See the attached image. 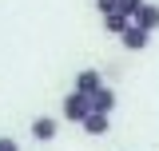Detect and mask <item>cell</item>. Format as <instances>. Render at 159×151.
I'll return each mask as SVG.
<instances>
[{"mask_svg":"<svg viewBox=\"0 0 159 151\" xmlns=\"http://www.w3.org/2000/svg\"><path fill=\"white\" fill-rule=\"evenodd\" d=\"M103 84V76L96 72V68H84V72H76V92H84V95H92Z\"/></svg>","mask_w":159,"mask_h":151,"instance_id":"cell-7","label":"cell"},{"mask_svg":"<svg viewBox=\"0 0 159 151\" xmlns=\"http://www.w3.org/2000/svg\"><path fill=\"white\" fill-rule=\"evenodd\" d=\"M0 151H20V143L12 139V135H0Z\"/></svg>","mask_w":159,"mask_h":151,"instance_id":"cell-11","label":"cell"},{"mask_svg":"<svg viewBox=\"0 0 159 151\" xmlns=\"http://www.w3.org/2000/svg\"><path fill=\"white\" fill-rule=\"evenodd\" d=\"M119 44H123L127 52H143V48L151 44V32H147V28H139L135 20H131V24H127V28L119 32Z\"/></svg>","mask_w":159,"mask_h":151,"instance_id":"cell-2","label":"cell"},{"mask_svg":"<svg viewBox=\"0 0 159 151\" xmlns=\"http://www.w3.org/2000/svg\"><path fill=\"white\" fill-rule=\"evenodd\" d=\"M80 127H84V135H88V139H99V135L111 131V115H103V112H88Z\"/></svg>","mask_w":159,"mask_h":151,"instance_id":"cell-4","label":"cell"},{"mask_svg":"<svg viewBox=\"0 0 159 151\" xmlns=\"http://www.w3.org/2000/svg\"><path fill=\"white\" fill-rule=\"evenodd\" d=\"M139 8H143V0H119V12H123V16H131V20H135Z\"/></svg>","mask_w":159,"mask_h":151,"instance_id":"cell-9","label":"cell"},{"mask_svg":"<svg viewBox=\"0 0 159 151\" xmlns=\"http://www.w3.org/2000/svg\"><path fill=\"white\" fill-rule=\"evenodd\" d=\"M56 131H60V123L52 115H36V119H32V139H36V143H52Z\"/></svg>","mask_w":159,"mask_h":151,"instance_id":"cell-5","label":"cell"},{"mask_svg":"<svg viewBox=\"0 0 159 151\" xmlns=\"http://www.w3.org/2000/svg\"><path fill=\"white\" fill-rule=\"evenodd\" d=\"M60 112H64V119H68V123H84V115L92 112V99H88L84 92H76V88H72V92L64 95V108H60Z\"/></svg>","mask_w":159,"mask_h":151,"instance_id":"cell-1","label":"cell"},{"mask_svg":"<svg viewBox=\"0 0 159 151\" xmlns=\"http://www.w3.org/2000/svg\"><path fill=\"white\" fill-rule=\"evenodd\" d=\"M127 24H131V16H123V12L116 8V12H107V16H103V32H107V36H119Z\"/></svg>","mask_w":159,"mask_h":151,"instance_id":"cell-8","label":"cell"},{"mask_svg":"<svg viewBox=\"0 0 159 151\" xmlns=\"http://www.w3.org/2000/svg\"><path fill=\"white\" fill-rule=\"evenodd\" d=\"M88 99H92V112H103V115H111V112H116V103H119V99H116V88H111L107 80H103Z\"/></svg>","mask_w":159,"mask_h":151,"instance_id":"cell-3","label":"cell"},{"mask_svg":"<svg viewBox=\"0 0 159 151\" xmlns=\"http://www.w3.org/2000/svg\"><path fill=\"white\" fill-rule=\"evenodd\" d=\"M96 8H99V16H107V12L119 8V0H96Z\"/></svg>","mask_w":159,"mask_h":151,"instance_id":"cell-10","label":"cell"},{"mask_svg":"<svg viewBox=\"0 0 159 151\" xmlns=\"http://www.w3.org/2000/svg\"><path fill=\"white\" fill-rule=\"evenodd\" d=\"M135 24H139V28H147V32H155V28H159V4L143 0V8L135 12Z\"/></svg>","mask_w":159,"mask_h":151,"instance_id":"cell-6","label":"cell"}]
</instances>
